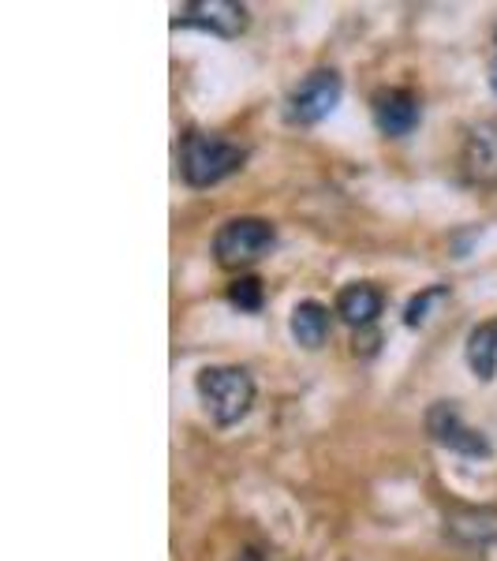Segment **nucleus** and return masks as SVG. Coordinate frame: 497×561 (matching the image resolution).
Instances as JSON below:
<instances>
[{
  "label": "nucleus",
  "mask_w": 497,
  "mask_h": 561,
  "mask_svg": "<svg viewBox=\"0 0 497 561\" xmlns=\"http://www.w3.org/2000/svg\"><path fill=\"white\" fill-rule=\"evenodd\" d=\"M427 434L434 442H438L441 449H449V454L456 457H472V460H483L494 454V446L486 442L483 431L467 427L464 415H460V409L453 401H434L427 409Z\"/></svg>",
  "instance_id": "5"
},
{
  "label": "nucleus",
  "mask_w": 497,
  "mask_h": 561,
  "mask_svg": "<svg viewBox=\"0 0 497 561\" xmlns=\"http://www.w3.org/2000/svg\"><path fill=\"white\" fill-rule=\"evenodd\" d=\"M176 161H180L184 184L195 187V192H206V187H217L221 180L240 173L243 161H247V147L224 139V135L187 131L184 139H180Z\"/></svg>",
  "instance_id": "1"
},
{
  "label": "nucleus",
  "mask_w": 497,
  "mask_h": 561,
  "mask_svg": "<svg viewBox=\"0 0 497 561\" xmlns=\"http://www.w3.org/2000/svg\"><path fill=\"white\" fill-rule=\"evenodd\" d=\"M382 293H378L370 280H351V285H345L337 293V314L345 319L348 325H356V330H363V325H370L382 314Z\"/></svg>",
  "instance_id": "9"
},
{
  "label": "nucleus",
  "mask_w": 497,
  "mask_h": 561,
  "mask_svg": "<svg viewBox=\"0 0 497 561\" xmlns=\"http://www.w3.org/2000/svg\"><path fill=\"white\" fill-rule=\"evenodd\" d=\"M441 293H446V288H430V293L415 296V300L408 304V311H404V322H408L412 330H415V325H423V322H427V307H430V300H438Z\"/></svg>",
  "instance_id": "14"
},
{
  "label": "nucleus",
  "mask_w": 497,
  "mask_h": 561,
  "mask_svg": "<svg viewBox=\"0 0 497 561\" xmlns=\"http://www.w3.org/2000/svg\"><path fill=\"white\" fill-rule=\"evenodd\" d=\"M277 248V229L266 217H229L213 237V259L224 270H247Z\"/></svg>",
  "instance_id": "3"
},
{
  "label": "nucleus",
  "mask_w": 497,
  "mask_h": 561,
  "mask_svg": "<svg viewBox=\"0 0 497 561\" xmlns=\"http://www.w3.org/2000/svg\"><path fill=\"white\" fill-rule=\"evenodd\" d=\"M330 330H333V319H330V307L319 304V300H303L292 307V337L296 345L303 348H322L330 341Z\"/></svg>",
  "instance_id": "10"
},
{
  "label": "nucleus",
  "mask_w": 497,
  "mask_h": 561,
  "mask_svg": "<svg viewBox=\"0 0 497 561\" xmlns=\"http://www.w3.org/2000/svg\"><path fill=\"white\" fill-rule=\"evenodd\" d=\"M370 116H374V128L390 139H404L419 128L423 121V102L415 90L404 87H390V90H378L374 102H370Z\"/></svg>",
  "instance_id": "8"
},
{
  "label": "nucleus",
  "mask_w": 497,
  "mask_h": 561,
  "mask_svg": "<svg viewBox=\"0 0 497 561\" xmlns=\"http://www.w3.org/2000/svg\"><path fill=\"white\" fill-rule=\"evenodd\" d=\"M195 393L217 427H236L255 409V378H251L247 367L236 364L203 367L195 378Z\"/></svg>",
  "instance_id": "2"
},
{
  "label": "nucleus",
  "mask_w": 497,
  "mask_h": 561,
  "mask_svg": "<svg viewBox=\"0 0 497 561\" xmlns=\"http://www.w3.org/2000/svg\"><path fill=\"white\" fill-rule=\"evenodd\" d=\"M490 520H497L494 513H460V517H453L446 524L449 531H453V536H460V539H494L497 536V528H486V524Z\"/></svg>",
  "instance_id": "12"
},
{
  "label": "nucleus",
  "mask_w": 497,
  "mask_h": 561,
  "mask_svg": "<svg viewBox=\"0 0 497 561\" xmlns=\"http://www.w3.org/2000/svg\"><path fill=\"white\" fill-rule=\"evenodd\" d=\"M464 356H467V367H472L475 378L494 382V375H497V322H483L467 333Z\"/></svg>",
  "instance_id": "11"
},
{
  "label": "nucleus",
  "mask_w": 497,
  "mask_h": 561,
  "mask_svg": "<svg viewBox=\"0 0 497 561\" xmlns=\"http://www.w3.org/2000/svg\"><path fill=\"white\" fill-rule=\"evenodd\" d=\"M460 173L472 187L497 192V116H486L467 128L460 147Z\"/></svg>",
  "instance_id": "7"
},
{
  "label": "nucleus",
  "mask_w": 497,
  "mask_h": 561,
  "mask_svg": "<svg viewBox=\"0 0 497 561\" xmlns=\"http://www.w3.org/2000/svg\"><path fill=\"white\" fill-rule=\"evenodd\" d=\"M262 300H266V293H262L258 277H236L229 285V304L240 307V311L255 314V311H262Z\"/></svg>",
  "instance_id": "13"
},
{
  "label": "nucleus",
  "mask_w": 497,
  "mask_h": 561,
  "mask_svg": "<svg viewBox=\"0 0 497 561\" xmlns=\"http://www.w3.org/2000/svg\"><path fill=\"white\" fill-rule=\"evenodd\" d=\"M340 94H345V83L333 68H314L311 76H303L300 83L292 87L285 102V116L288 124H300V128H311V124H322L333 108L340 105Z\"/></svg>",
  "instance_id": "4"
},
{
  "label": "nucleus",
  "mask_w": 497,
  "mask_h": 561,
  "mask_svg": "<svg viewBox=\"0 0 497 561\" xmlns=\"http://www.w3.org/2000/svg\"><path fill=\"white\" fill-rule=\"evenodd\" d=\"M494 42H497V31H494Z\"/></svg>",
  "instance_id": "16"
},
{
  "label": "nucleus",
  "mask_w": 497,
  "mask_h": 561,
  "mask_svg": "<svg viewBox=\"0 0 497 561\" xmlns=\"http://www.w3.org/2000/svg\"><path fill=\"white\" fill-rule=\"evenodd\" d=\"M176 31H206L213 38H240L247 31V4L236 0H195L176 8Z\"/></svg>",
  "instance_id": "6"
},
{
  "label": "nucleus",
  "mask_w": 497,
  "mask_h": 561,
  "mask_svg": "<svg viewBox=\"0 0 497 561\" xmlns=\"http://www.w3.org/2000/svg\"><path fill=\"white\" fill-rule=\"evenodd\" d=\"M490 90L497 94V57H494V65H490Z\"/></svg>",
  "instance_id": "15"
}]
</instances>
